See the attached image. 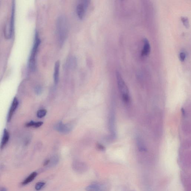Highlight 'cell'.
<instances>
[{"mask_svg":"<svg viewBox=\"0 0 191 191\" xmlns=\"http://www.w3.org/2000/svg\"><path fill=\"white\" fill-rule=\"evenodd\" d=\"M57 31L58 39L59 45H62L65 41L68 33L67 20L64 16H60L58 18Z\"/></svg>","mask_w":191,"mask_h":191,"instance_id":"6da1fadb","label":"cell"},{"mask_svg":"<svg viewBox=\"0 0 191 191\" xmlns=\"http://www.w3.org/2000/svg\"><path fill=\"white\" fill-rule=\"evenodd\" d=\"M116 78L119 90L121 96L122 100L124 103H128L130 100L128 87L118 71L116 72Z\"/></svg>","mask_w":191,"mask_h":191,"instance_id":"7a4b0ae2","label":"cell"},{"mask_svg":"<svg viewBox=\"0 0 191 191\" xmlns=\"http://www.w3.org/2000/svg\"><path fill=\"white\" fill-rule=\"evenodd\" d=\"M40 40L38 33H36L34 45L31 50L29 61V66L31 71H34L36 69V57L37 54L40 43Z\"/></svg>","mask_w":191,"mask_h":191,"instance_id":"3957f363","label":"cell"},{"mask_svg":"<svg viewBox=\"0 0 191 191\" xmlns=\"http://www.w3.org/2000/svg\"><path fill=\"white\" fill-rule=\"evenodd\" d=\"M89 2L88 1H84L83 2L79 3L77 5L76 8V12L77 15L79 18L80 19H83L85 14L87 6H88Z\"/></svg>","mask_w":191,"mask_h":191,"instance_id":"277c9868","label":"cell"},{"mask_svg":"<svg viewBox=\"0 0 191 191\" xmlns=\"http://www.w3.org/2000/svg\"><path fill=\"white\" fill-rule=\"evenodd\" d=\"M18 105V101L17 98L15 97L14 98L13 103H12L11 106H10V111H9L7 117V121L8 122L10 121L11 120L12 117L14 113L15 112L16 110Z\"/></svg>","mask_w":191,"mask_h":191,"instance_id":"5b68a950","label":"cell"},{"mask_svg":"<svg viewBox=\"0 0 191 191\" xmlns=\"http://www.w3.org/2000/svg\"><path fill=\"white\" fill-rule=\"evenodd\" d=\"M143 45L141 51V55L144 57L148 56L151 51V47L149 40L146 38H144L143 40Z\"/></svg>","mask_w":191,"mask_h":191,"instance_id":"8992f818","label":"cell"},{"mask_svg":"<svg viewBox=\"0 0 191 191\" xmlns=\"http://www.w3.org/2000/svg\"><path fill=\"white\" fill-rule=\"evenodd\" d=\"M10 138V134L8 131L6 129H5L3 131L2 139L1 144V148L3 149L6 146L8 143Z\"/></svg>","mask_w":191,"mask_h":191,"instance_id":"52a82bcc","label":"cell"},{"mask_svg":"<svg viewBox=\"0 0 191 191\" xmlns=\"http://www.w3.org/2000/svg\"><path fill=\"white\" fill-rule=\"evenodd\" d=\"M59 69H60V62L59 61H58L55 63L54 67V80L55 84H57L58 82Z\"/></svg>","mask_w":191,"mask_h":191,"instance_id":"ba28073f","label":"cell"},{"mask_svg":"<svg viewBox=\"0 0 191 191\" xmlns=\"http://www.w3.org/2000/svg\"><path fill=\"white\" fill-rule=\"evenodd\" d=\"M71 126L68 125H64L62 123L58 124L56 126V128L57 130L62 133H68L71 129Z\"/></svg>","mask_w":191,"mask_h":191,"instance_id":"9c48e42d","label":"cell"},{"mask_svg":"<svg viewBox=\"0 0 191 191\" xmlns=\"http://www.w3.org/2000/svg\"><path fill=\"white\" fill-rule=\"evenodd\" d=\"M86 191H103V187L98 184H93L88 185L86 188Z\"/></svg>","mask_w":191,"mask_h":191,"instance_id":"30bf717a","label":"cell"},{"mask_svg":"<svg viewBox=\"0 0 191 191\" xmlns=\"http://www.w3.org/2000/svg\"><path fill=\"white\" fill-rule=\"evenodd\" d=\"M38 173L36 172H33L31 173L30 176L26 178L25 180L22 182V185H25L30 183L33 180H34L36 177L37 176Z\"/></svg>","mask_w":191,"mask_h":191,"instance_id":"8fae6325","label":"cell"},{"mask_svg":"<svg viewBox=\"0 0 191 191\" xmlns=\"http://www.w3.org/2000/svg\"><path fill=\"white\" fill-rule=\"evenodd\" d=\"M181 21L183 24L184 26L187 28H189L190 25H189V20L188 18L186 17H181Z\"/></svg>","mask_w":191,"mask_h":191,"instance_id":"7c38bea8","label":"cell"},{"mask_svg":"<svg viewBox=\"0 0 191 191\" xmlns=\"http://www.w3.org/2000/svg\"><path fill=\"white\" fill-rule=\"evenodd\" d=\"M47 113V111L45 109H41L38 112L37 116L38 118H42L44 117Z\"/></svg>","mask_w":191,"mask_h":191,"instance_id":"4fadbf2b","label":"cell"},{"mask_svg":"<svg viewBox=\"0 0 191 191\" xmlns=\"http://www.w3.org/2000/svg\"><path fill=\"white\" fill-rule=\"evenodd\" d=\"M137 144L138 145V148L141 151H145L146 150V148L142 143V142L141 141V140L139 139L137 141Z\"/></svg>","mask_w":191,"mask_h":191,"instance_id":"5bb4252c","label":"cell"},{"mask_svg":"<svg viewBox=\"0 0 191 191\" xmlns=\"http://www.w3.org/2000/svg\"><path fill=\"white\" fill-rule=\"evenodd\" d=\"M45 184V183L44 182H38V183L36 184L35 188V189L37 191H39L41 190L44 186Z\"/></svg>","mask_w":191,"mask_h":191,"instance_id":"9a60e30c","label":"cell"},{"mask_svg":"<svg viewBox=\"0 0 191 191\" xmlns=\"http://www.w3.org/2000/svg\"><path fill=\"white\" fill-rule=\"evenodd\" d=\"M186 54L185 52L182 51L180 52L179 55V59L181 62H184L185 61V58H186Z\"/></svg>","mask_w":191,"mask_h":191,"instance_id":"2e32d148","label":"cell"},{"mask_svg":"<svg viewBox=\"0 0 191 191\" xmlns=\"http://www.w3.org/2000/svg\"><path fill=\"white\" fill-rule=\"evenodd\" d=\"M43 122H35L33 127L35 128H38L41 126L43 124Z\"/></svg>","mask_w":191,"mask_h":191,"instance_id":"e0dca14e","label":"cell"},{"mask_svg":"<svg viewBox=\"0 0 191 191\" xmlns=\"http://www.w3.org/2000/svg\"><path fill=\"white\" fill-rule=\"evenodd\" d=\"M97 148L99 149L100 150H104V148L102 145L100 144L97 145Z\"/></svg>","mask_w":191,"mask_h":191,"instance_id":"ac0fdd59","label":"cell"},{"mask_svg":"<svg viewBox=\"0 0 191 191\" xmlns=\"http://www.w3.org/2000/svg\"><path fill=\"white\" fill-rule=\"evenodd\" d=\"M41 89H40V88H38H38H36V92L37 94H40V92H41Z\"/></svg>","mask_w":191,"mask_h":191,"instance_id":"d6986e66","label":"cell"},{"mask_svg":"<svg viewBox=\"0 0 191 191\" xmlns=\"http://www.w3.org/2000/svg\"><path fill=\"white\" fill-rule=\"evenodd\" d=\"M49 162H50V160H47L45 161L44 165H46L49 163Z\"/></svg>","mask_w":191,"mask_h":191,"instance_id":"ffe728a7","label":"cell"},{"mask_svg":"<svg viewBox=\"0 0 191 191\" xmlns=\"http://www.w3.org/2000/svg\"><path fill=\"white\" fill-rule=\"evenodd\" d=\"M0 191H6V189L5 188H2L1 189Z\"/></svg>","mask_w":191,"mask_h":191,"instance_id":"44dd1931","label":"cell"}]
</instances>
